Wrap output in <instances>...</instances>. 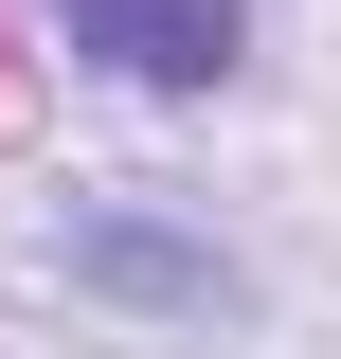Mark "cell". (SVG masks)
<instances>
[{
	"mask_svg": "<svg viewBox=\"0 0 341 359\" xmlns=\"http://www.w3.org/2000/svg\"><path fill=\"white\" fill-rule=\"evenodd\" d=\"M54 269H72L90 306H144V323H234V306H252V269L215 252V233L144 216V198H90V216L54 233Z\"/></svg>",
	"mask_w": 341,
	"mask_h": 359,
	"instance_id": "1",
	"label": "cell"
},
{
	"mask_svg": "<svg viewBox=\"0 0 341 359\" xmlns=\"http://www.w3.org/2000/svg\"><path fill=\"white\" fill-rule=\"evenodd\" d=\"M54 36L108 54L126 90H234L252 72V0H54Z\"/></svg>",
	"mask_w": 341,
	"mask_h": 359,
	"instance_id": "2",
	"label": "cell"
}]
</instances>
